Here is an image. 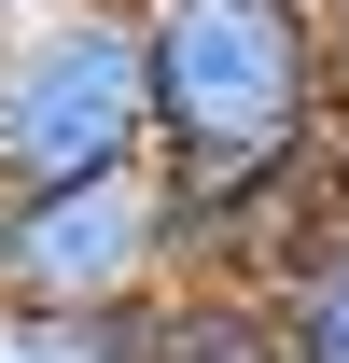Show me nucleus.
Segmentation results:
<instances>
[{
    "label": "nucleus",
    "mask_w": 349,
    "mask_h": 363,
    "mask_svg": "<svg viewBox=\"0 0 349 363\" xmlns=\"http://www.w3.org/2000/svg\"><path fill=\"white\" fill-rule=\"evenodd\" d=\"M154 363H294L265 279H168L154 294Z\"/></svg>",
    "instance_id": "obj_4"
},
{
    "label": "nucleus",
    "mask_w": 349,
    "mask_h": 363,
    "mask_svg": "<svg viewBox=\"0 0 349 363\" xmlns=\"http://www.w3.org/2000/svg\"><path fill=\"white\" fill-rule=\"evenodd\" d=\"M140 56H154V154L182 196L252 182L336 126L307 0H140Z\"/></svg>",
    "instance_id": "obj_1"
},
{
    "label": "nucleus",
    "mask_w": 349,
    "mask_h": 363,
    "mask_svg": "<svg viewBox=\"0 0 349 363\" xmlns=\"http://www.w3.org/2000/svg\"><path fill=\"white\" fill-rule=\"evenodd\" d=\"M168 279H182V182H168V154L56 182V196H14V279L0 294H43V308H154Z\"/></svg>",
    "instance_id": "obj_3"
},
{
    "label": "nucleus",
    "mask_w": 349,
    "mask_h": 363,
    "mask_svg": "<svg viewBox=\"0 0 349 363\" xmlns=\"http://www.w3.org/2000/svg\"><path fill=\"white\" fill-rule=\"evenodd\" d=\"M321 14V84H336V126H349V0H307Z\"/></svg>",
    "instance_id": "obj_7"
},
{
    "label": "nucleus",
    "mask_w": 349,
    "mask_h": 363,
    "mask_svg": "<svg viewBox=\"0 0 349 363\" xmlns=\"http://www.w3.org/2000/svg\"><path fill=\"white\" fill-rule=\"evenodd\" d=\"M154 154V56H140V0H56L0 28V182L56 196V182L140 168Z\"/></svg>",
    "instance_id": "obj_2"
},
{
    "label": "nucleus",
    "mask_w": 349,
    "mask_h": 363,
    "mask_svg": "<svg viewBox=\"0 0 349 363\" xmlns=\"http://www.w3.org/2000/svg\"><path fill=\"white\" fill-rule=\"evenodd\" d=\"M279 350L294 363H349V210L294 252V279H279Z\"/></svg>",
    "instance_id": "obj_6"
},
{
    "label": "nucleus",
    "mask_w": 349,
    "mask_h": 363,
    "mask_svg": "<svg viewBox=\"0 0 349 363\" xmlns=\"http://www.w3.org/2000/svg\"><path fill=\"white\" fill-rule=\"evenodd\" d=\"M0 279H14V182H0Z\"/></svg>",
    "instance_id": "obj_8"
},
{
    "label": "nucleus",
    "mask_w": 349,
    "mask_h": 363,
    "mask_svg": "<svg viewBox=\"0 0 349 363\" xmlns=\"http://www.w3.org/2000/svg\"><path fill=\"white\" fill-rule=\"evenodd\" d=\"M14 14H56V0H0V28H14Z\"/></svg>",
    "instance_id": "obj_9"
},
{
    "label": "nucleus",
    "mask_w": 349,
    "mask_h": 363,
    "mask_svg": "<svg viewBox=\"0 0 349 363\" xmlns=\"http://www.w3.org/2000/svg\"><path fill=\"white\" fill-rule=\"evenodd\" d=\"M0 363H154V308H43V294H0Z\"/></svg>",
    "instance_id": "obj_5"
}]
</instances>
